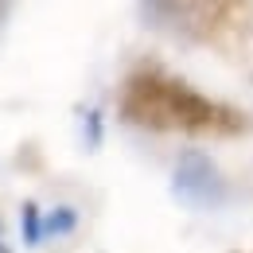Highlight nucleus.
<instances>
[{
  "instance_id": "1",
  "label": "nucleus",
  "mask_w": 253,
  "mask_h": 253,
  "mask_svg": "<svg viewBox=\"0 0 253 253\" xmlns=\"http://www.w3.org/2000/svg\"><path fill=\"white\" fill-rule=\"evenodd\" d=\"M171 191L187 207H214V203H222V179H218V171H214V164L203 156V152H183L179 156Z\"/></svg>"
},
{
  "instance_id": "2",
  "label": "nucleus",
  "mask_w": 253,
  "mask_h": 253,
  "mask_svg": "<svg viewBox=\"0 0 253 253\" xmlns=\"http://www.w3.org/2000/svg\"><path fill=\"white\" fill-rule=\"evenodd\" d=\"M24 242H28V246H39V242H43V222H39V207H35V203L24 207Z\"/></svg>"
},
{
  "instance_id": "3",
  "label": "nucleus",
  "mask_w": 253,
  "mask_h": 253,
  "mask_svg": "<svg viewBox=\"0 0 253 253\" xmlns=\"http://www.w3.org/2000/svg\"><path fill=\"white\" fill-rule=\"evenodd\" d=\"M70 226H74V214H70V211H59L55 218H47V222H43V238H55V234L70 230Z\"/></svg>"
}]
</instances>
